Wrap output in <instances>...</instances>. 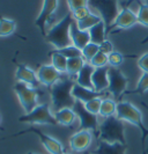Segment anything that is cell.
Instances as JSON below:
<instances>
[{
    "mask_svg": "<svg viewBox=\"0 0 148 154\" xmlns=\"http://www.w3.org/2000/svg\"><path fill=\"white\" fill-rule=\"evenodd\" d=\"M75 85V81L70 75H65L58 81L51 88H49L52 107L56 111L64 108H73L75 99L72 95L73 86Z\"/></svg>",
    "mask_w": 148,
    "mask_h": 154,
    "instance_id": "6da1fadb",
    "label": "cell"
},
{
    "mask_svg": "<svg viewBox=\"0 0 148 154\" xmlns=\"http://www.w3.org/2000/svg\"><path fill=\"white\" fill-rule=\"evenodd\" d=\"M96 138L98 139V141H105L109 144L120 143L127 145L125 138L124 124L123 121H120L117 116H112L103 119V122L98 126Z\"/></svg>",
    "mask_w": 148,
    "mask_h": 154,
    "instance_id": "7a4b0ae2",
    "label": "cell"
},
{
    "mask_svg": "<svg viewBox=\"0 0 148 154\" xmlns=\"http://www.w3.org/2000/svg\"><path fill=\"white\" fill-rule=\"evenodd\" d=\"M75 20L73 19L72 13L68 12L58 23L47 32L45 39L50 44L55 46V49H62L72 45L71 39V26Z\"/></svg>",
    "mask_w": 148,
    "mask_h": 154,
    "instance_id": "3957f363",
    "label": "cell"
},
{
    "mask_svg": "<svg viewBox=\"0 0 148 154\" xmlns=\"http://www.w3.org/2000/svg\"><path fill=\"white\" fill-rule=\"evenodd\" d=\"M116 116L123 122H128L137 126L141 132L142 143H145V139L148 136V129L143 124L142 114L134 104L128 101H119L117 103V112Z\"/></svg>",
    "mask_w": 148,
    "mask_h": 154,
    "instance_id": "277c9868",
    "label": "cell"
},
{
    "mask_svg": "<svg viewBox=\"0 0 148 154\" xmlns=\"http://www.w3.org/2000/svg\"><path fill=\"white\" fill-rule=\"evenodd\" d=\"M37 89L38 88L30 87L23 82H16L14 85V92L26 114H29L38 106V96L41 93Z\"/></svg>",
    "mask_w": 148,
    "mask_h": 154,
    "instance_id": "5b68a950",
    "label": "cell"
},
{
    "mask_svg": "<svg viewBox=\"0 0 148 154\" xmlns=\"http://www.w3.org/2000/svg\"><path fill=\"white\" fill-rule=\"evenodd\" d=\"M26 133H35L37 137L39 138V141L42 143V145L45 147L47 152L50 154H62L65 153V148L62 146V144L57 140L56 138H52L50 136L45 134L42 130H39L35 126H29L28 129H26L23 131L17 132V133H14V134H11L6 138L1 139V140H5V139H11V138H15V137H19V136H22V134H26ZM0 140V141H1Z\"/></svg>",
    "mask_w": 148,
    "mask_h": 154,
    "instance_id": "8992f818",
    "label": "cell"
},
{
    "mask_svg": "<svg viewBox=\"0 0 148 154\" xmlns=\"http://www.w3.org/2000/svg\"><path fill=\"white\" fill-rule=\"evenodd\" d=\"M20 123H30V124H47V125H57L55 115H52L49 103L38 104L29 114L19 117Z\"/></svg>",
    "mask_w": 148,
    "mask_h": 154,
    "instance_id": "52a82bcc",
    "label": "cell"
},
{
    "mask_svg": "<svg viewBox=\"0 0 148 154\" xmlns=\"http://www.w3.org/2000/svg\"><path fill=\"white\" fill-rule=\"evenodd\" d=\"M73 111L75 112V115L78 117L80 125H79V130H88V131H93L94 134L96 136V133L98 131V119L97 115H94L92 112H89L86 109L85 104L80 101L75 100V103L73 106Z\"/></svg>",
    "mask_w": 148,
    "mask_h": 154,
    "instance_id": "ba28073f",
    "label": "cell"
},
{
    "mask_svg": "<svg viewBox=\"0 0 148 154\" xmlns=\"http://www.w3.org/2000/svg\"><path fill=\"white\" fill-rule=\"evenodd\" d=\"M89 6L96 8L100 12L102 20L107 26V34H108L111 24L113 23L119 13L117 12L116 0H89Z\"/></svg>",
    "mask_w": 148,
    "mask_h": 154,
    "instance_id": "9c48e42d",
    "label": "cell"
},
{
    "mask_svg": "<svg viewBox=\"0 0 148 154\" xmlns=\"http://www.w3.org/2000/svg\"><path fill=\"white\" fill-rule=\"evenodd\" d=\"M108 77H109L108 93L113 96L115 100L120 99L126 91V86L128 82L127 78L125 77L124 73L118 67H110V66L108 71Z\"/></svg>",
    "mask_w": 148,
    "mask_h": 154,
    "instance_id": "30bf717a",
    "label": "cell"
},
{
    "mask_svg": "<svg viewBox=\"0 0 148 154\" xmlns=\"http://www.w3.org/2000/svg\"><path fill=\"white\" fill-rule=\"evenodd\" d=\"M58 7V0H43L42 9L39 12L37 19L35 20V26L37 27L42 36H47V24L52 19Z\"/></svg>",
    "mask_w": 148,
    "mask_h": 154,
    "instance_id": "8fae6325",
    "label": "cell"
},
{
    "mask_svg": "<svg viewBox=\"0 0 148 154\" xmlns=\"http://www.w3.org/2000/svg\"><path fill=\"white\" fill-rule=\"evenodd\" d=\"M37 78H38L39 84H42L43 86H45L47 88H51L52 86L55 85L56 82H58L62 77L64 74L60 73L59 71L57 69L50 64H43L41 65L37 69Z\"/></svg>",
    "mask_w": 148,
    "mask_h": 154,
    "instance_id": "7c38bea8",
    "label": "cell"
},
{
    "mask_svg": "<svg viewBox=\"0 0 148 154\" xmlns=\"http://www.w3.org/2000/svg\"><path fill=\"white\" fill-rule=\"evenodd\" d=\"M92 141H93V134L92 131L88 130H79L74 134H72L68 140L71 149L79 153L86 152L90 146Z\"/></svg>",
    "mask_w": 148,
    "mask_h": 154,
    "instance_id": "4fadbf2b",
    "label": "cell"
},
{
    "mask_svg": "<svg viewBox=\"0 0 148 154\" xmlns=\"http://www.w3.org/2000/svg\"><path fill=\"white\" fill-rule=\"evenodd\" d=\"M15 79L17 80V82H23L30 87L38 88L39 81L37 78V73L30 67L26 66L24 64H20V63L16 64Z\"/></svg>",
    "mask_w": 148,
    "mask_h": 154,
    "instance_id": "5bb4252c",
    "label": "cell"
},
{
    "mask_svg": "<svg viewBox=\"0 0 148 154\" xmlns=\"http://www.w3.org/2000/svg\"><path fill=\"white\" fill-rule=\"evenodd\" d=\"M138 22V16L137 14L131 11L130 8L124 7L120 9V12L118 13L117 17L115 19L113 23L111 24V28H118V29H127L131 28L132 26H134Z\"/></svg>",
    "mask_w": 148,
    "mask_h": 154,
    "instance_id": "9a60e30c",
    "label": "cell"
},
{
    "mask_svg": "<svg viewBox=\"0 0 148 154\" xmlns=\"http://www.w3.org/2000/svg\"><path fill=\"white\" fill-rule=\"evenodd\" d=\"M72 95L73 97L77 101H80L82 103H87L88 101L96 99V97H102L104 95H107L105 92H96L94 89L90 88H86V87H82V86L78 85L75 82V85L73 86V89H72Z\"/></svg>",
    "mask_w": 148,
    "mask_h": 154,
    "instance_id": "2e32d148",
    "label": "cell"
},
{
    "mask_svg": "<svg viewBox=\"0 0 148 154\" xmlns=\"http://www.w3.org/2000/svg\"><path fill=\"white\" fill-rule=\"evenodd\" d=\"M108 71H109V66L95 69L93 73V79H92L94 91L100 93L104 92V91H108V87H109Z\"/></svg>",
    "mask_w": 148,
    "mask_h": 154,
    "instance_id": "e0dca14e",
    "label": "cell"
},
{
    "mask_svg": "<svg viewBox=\"0 0 148 154\" xmlns=\"http://www.w3.org/2000/svg\"><path fill=\"white\" fill-rule=\"evenodd\" d=\"M71 39H72V44L79 48L80 50H82L86 45L90 43V35L88 30H81L79 29L77 22L72 23L71 26Z\"/></svg>",
    "mask_w": 148,
    "mask_h": 154,
    "instance_id": "ac0fdd59",
    "label": "cell"
},
{
    "mask_svg": "<svg viewBox=\"0 0 148 154\" xmlns=\"http://www.w3.org/2000/svg\"><path fill=\"white\" fill-rule=\"evenodd\" d=\"M127 145L120 143L109 144L105 141H98L97 147L92 151V154H126Z\"/></svg>",
    "mask_w": 148,
    "mask_h": 154,
    "instance_id": "d6986e66",
    "label": "cell"
},
{
    "mask_svg": "<svg viewBox=\"0 0 148 154\" xmlns=\"http://www.w3.org/2000/svg\"><path fill=\"white\" fill-rule=\"evenodd\" d=\"M94 71H95V67L92 66L89 63H86V64L83 65V67L81 69V71L78 73L77 78H75V82H77L78 85L82 86V87L94 89L93 81H92Z\"/></svg>",
    "mask_w": 148,
    "mask_h": 154,
    "instance_id": "ffe728a7",
    "label": "cell"
},
{
    "mask_svg": "<svg viewBox=\"0 0 148 154\" xmlns=\"http://www.w3.org/2000/svg\"><path fill=\"white\" fill-rule=\"evenodd\" d=\"M55 117L57 123L62 125V126H68V128L72 126L75 122V119L78 118L72 108H64L56 111Z\"/></svg>",
    "mask_w": 148,
    "mask_h": 154,
    "instance_id": "44dd1931",
    "label": "cell"
},
{
    "mask_svg": "<svg viewBox=\"0 0 148 154\" xmlns=\"http://www.w3.org/2000/svg\"><path fill=\"white\" fill-rule=\"evenodd\" d=\"M89 35H90V42L95 43L97 45H100L103 41H105V36H107V26L104 21H101L97 23L96 26H94L93 28L89 29Z\"/></svg>",
    "mask_w": 148,
    "mask_h": 154,
    "instance_id": "7402d4cb",
    "label": "cell"
},
{
    "mask_svg": "<svg viewBox=\"0 0 148 154\" xmlns=\"http://www.w3.org/2000/svg\"><path fill=\"white\" fill-rule=\"evenodd\" d=\"M49 57L51 58V65L57 71H59L62 74L66 73V69H67V58L66 57L58 54L56 50H51L49 52Z\"/></svg>",
    "mask_w": 148,
    "mask_h": 154,
    "instance_id": "603a6c76",
    "label": "cell"
},
{
    "mask_svg": "<svg viewBox=\"0 0 148 154\" xmlns=\"http://www.w3.org/2000/svg\"><path fill=\"white\" fill-rule=\"evenodd\" d=\"M86 60L83 57H78V58H71L67 59V69H66V74L70 75L71 78H77L78 73L83 67L86 64Z\"/></svg>",
    "mask_w": 148,
    "mask_h": 154,
    "instance_id": "cb8c5ba5",
    "label": "cell"
},
{
    "mask_svg": "<svg viewBox=\"0 0 148 154\" xmlns=\"http://www.w3.org/2000/svg\"><path fill=\"white\" fill-rule=\"evenodd\" d=\"M117 112V103L113 100L110 99H103L101 104V110H100V116L108 118V117H112L116 116Z\"/></svg>",
    "mask_w": 148,
    "mask_h": 154,
    "instance_id": "d4e9b609",
    "label": "cell"
},
{
    "mask_svg": "<svg viewBox=\"0 0 148 154\" xmlns=\"http://www.w3.org/2000/svg\"><path fill=\"white\" fill-rule=\"evenodd\" d=\"M16 28V22L11 19H5L0 15V37L12 35Z\"/></svg>",
    "mask_w": 148,
    "mask_h": 154,
    "instance_id": "484cf974",
    "label": "cell"
},
{
    "mask_svg": "<svg viewBox=\"0 0 148 154\" xmlns=\"http://www.w3.org/2000/svg\"><path fill=\"white\" fill-rule=\"evenodd\" d=\"M102 20L101 16L96 15V14H94V13H90L89 15L85 17L83 20H81V21H75L77 24H78L79 29H81V30H89L90 28H93L94 26H96L97 23H100Z\"/></svg>",
    "mask_w": 148,
    "mask_h": 154,
    "instance_id": "4316f807",
    "label": "cell"
},
{
    "mask_svg": "<svg viewBox=\"0 0 148 154\" xmlns=\"http://www.w3.org/2000/svg\"><path fill=\"white\" fill-rule=\"evenodd\" d=\"M58 54H62L64 57H66L67 59L71 58H78V57H82V50H80L79 48H77L75 45H70L62 49H55Z\"/></svg>",
    "mask_w": 148,
    "mask_h": 154,
    "instance_id": "83f0119b",
    "label": "cell"
},
{
    "mask_svg": "<svg viewBox=\"0 0 148 154\" xmlns=\"http://www.w3.org/2000/svg\"><path fill=\"white\" fill-rule=\"evenodd\" d=\"M98 52H100V45L90 42L88 45L82 49V57L87 63H89Z\"/></svg>",
    "mask_w": 148,
    "mask_h": 154,
    "instance_id": "f1b7e54d",
    "label": "cell"
},
{
    "mask_svg": "<svg viewBox=\"0 0 148 154\" xmlns=\"http://www.w3.org/2000/svg\"><path fill=\"white\" fill-rule=\"evenodd\" d=\"M102 97H96V99H93V100L88 101L87 103H83L86 109L92 112L94 115H100V110H101V104H102Z\"/></svg>",
    "mask_w": 148,
    "mask_h": 154,
    "instance_id": "f546056e",
    "label": "cell"
},
{
    "mask_svg": "<svg viewBox=\"0 0 148 154\" xmlns=\"http://www.w3.org/2000/svg\"><path fill=\"white\" fill-rule=\"evenodd\" d=\"M123 62H124V57L118 51H112L110 54H108V65L110 67H119Z\"/></svg>",
    "mask_w": 148,
    "mask_h": 154,
    "instance_id": "4dcf8cb0",
    "label": "cell"
},
{
    "mask_svg": "<svg viewBox=\"0 0 148 154\" xmlns=\"http://www.w3.org/2000/svg\"><path fill=\"white\" fill-rule=\"evenodd\" d=\"M89 64L94 66L95 69H98V67H104V66H108V54H102L101 51L94 57L93 59L89 62Z\"/></svg>",
    "mask_w": 148,
    "mask_h": 154,
    "instance_id": "1f68e13d",
    "label": "cell"
},
{
    "mask_svg": "<svg viewBox=\"0 0 148 154\" xmlns=\"http://www.w3.org/2000/svg\"><path fill=\"white\" fill-rule=\"evenodd\" d=\"M137 16H138V22L145 27H148V4H141L138 9Z\"/></svg>",
    "mask_w": 148,
    "mask_h": 154,
    "instance_id": "d6a6232c",
    "label": "cell"
},
{
    "mask_svg": "<svg viewBox=\"0 0 148 154\" xmlns=\"http://www.w3.org/2000/svg\"><path fill=\"white\" fill-rule=\"evenodd\" d=\"M148 91V73H143L140 77L137 88L133 91V93H138V94H143V93Z\"/></svg>",
    "mask_w": 148,
    "mask_h": 154,
    "instance_id": "836d02e7",
    "label": "cell"
},
{
    "mask_svg": "<svg viewBox=\"0 0 148 154\" xmlns=\"http://www.w3.org/2000/svg\"><path fill=\"white\" fill-rule=\"evenodd\" d=\"M71 13H72V15H73V19L78 22V21H81V20H83L85 17H87L92 12H90V9H89V6H86V7L78 8V9H75L74 12H71Z\"/></svg>",
    "mask_w": 148,
    "mask_h": 154,
    "instance_id": "e575fe53",
    "label": "cell"
},
{
    "mask_svg": "<svg viewBox=\"0 0 148 154\" xmlns=\"http://www.w3.org/2000/svg\"><path fill=\"white\" fill-rule=\"evenodd\" d=\"M67 6L70 12H74L78 8L89 6V0H67Z\"/></svg>",
    "mask_w": 148,
    "mask_h": 154,
    "instance_id": "d590c367",
    "label": "cell"
},
{
    "mask_svg": "<svg viewBox=\"0 0 148 154\" xmlns=\"http://www.w3.org/2000/svg\"><path fill=\"white\" fill-rule=\"evenodd\" d=\"M100 51L104 54H110L112 51H115V50H113L112 43L110 42L109 39H105V41H103L101 44H100Z\"/></svg>",
    "mask_w": 148,
    "mask_h": 154,
    "instance_id": "8d00e7d4",
    "label": "cell"
},
{
    "mask_svg": "<svg viewBox=\"0 0 148 154\" xmlns=\"http://www.w3.org/2000/svg\"><path fill=\"white\" fill-rule=\"evenodd\" d=\"M138 66L143 73H148V52L142 54L139 60H138Z\"/></svg>",
    "mask_w": 148,
    "mask_h": 154,
    "instance_id": "74e56055",
    "label": "cell"
},
{
    "mask_svg": "<svg viewBox=\"0 0 148 154\" xmlns=\"http://www.w3.org/2000/svg\"><path fill=\"white\" fill-rule=\"evenodd\" d=\"M82 154H92V152H88V151H86V152H83Z\"/></svg>",
    "mask_w": 148,
    "mask_h": 154,
    "instance_id": "f35d334b",
    "label": "cell"
},
{
    "mask_svg": "<svg viewBox=\"0 0 148 154\" xmlns=\"http://www.w3.org/2000/svg\"><path fill=\"white\" fill-rule=\"evenodd\" d=\"M24 154H35V153H32V152H28V153H24Z\"/></svg>",
    "mask_w": 148,
    "mask_h": 154,
    "instance_id": "ab89813d",
    "label": "cell"
},
{
    "mask_svg": "<svg viewBox=\"0 0 148 154\" xmlns=\"http://www.w3.org/2000/svg\"><path fill=\"white\" fill-rule=\"evenodd\" d=\"M0 123H1V117H0Z\"/></svg>",
    "mask_w": 148,
    "mask_h": 154,
    "instance_id": "60d3db41",
    "label": "cell"
},
{
    "mask_svg": "<svg viewBox=\"0 0 148 154\" xmlns=\"http://www.w3.org/2000/svg\"><path fill=\"white\" fill-rule=\"evenodd\" d=\"M62 154H68V153H62Z\"/></svg>",
    "mask_w": 148,
    "mask_h": 154,
    "instance_id": "b9f144b4",
    "label": "cell"
},
{
    "mask_svg": "<svg viewBox=\"0 0 148 154\" xmlns=\"http://www.w3.org/2000/svg\"><path fill=\"white\" fill-rule=\"evenodd\" d=\"M146 1H148V0H146Z\"/></svg>",
    "mask_w": 148,
    "mask_h": 154,
    "instance_id": "7bdbcfd3",
    "label": "cell"
}]
</instances>
